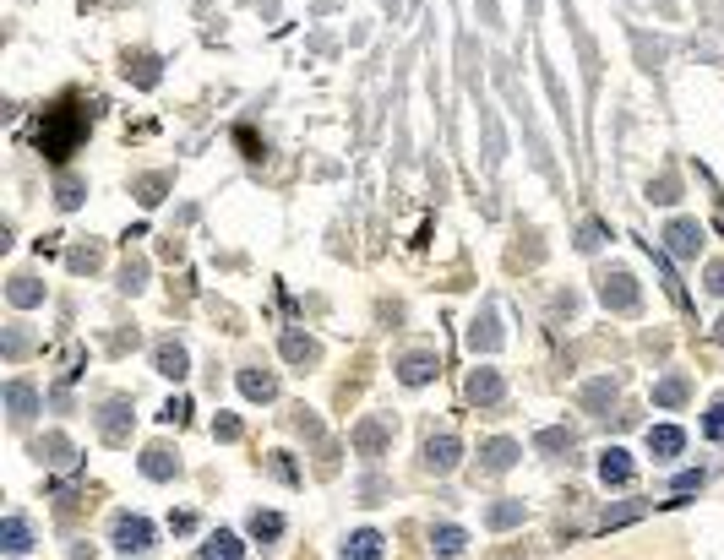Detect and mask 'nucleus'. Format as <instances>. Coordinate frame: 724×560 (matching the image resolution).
I'll return each instance as SVG.
<instances>
[{
    "label": "nucleus",
    "mask_w": 724,
    "mask_h": 560,
    "mask_svg": "<svg viewBox=\"0 0 724 560\" xmlns=\"http://www.w3.org/2000/svg\"><path fill=\"white\" fill-rule=\"evenodd\" d=\"M196 560H245V544H240L229 528H218V533H208V539H202Z\"/></svg>",
    "instance_id": "nucleus-10"
},
{
    "label": "nucleus",
    "mask_w": 724,
    "mask_h": 560,
    "mask_svg": "<svg viewBox=\"0 0 724 560\" xmlns=\"http://www.w3.org/2000/svg\"><path fill=\"white\" fill-rule=\"evenodd\" d=\"M251 539H261V544H273V539H284V517L278 512H251Z\"/></svg>",
    "instance_id": "nucleus-23"
},
{
    "label": "nucleus",
    "mask_w": 724,
    "mask_h": 560,
    "mask_svg": "<svg viewBox=\"0 0 724 560\" xmlns=\"http://www.w3.org/2000/svg\"><path fill=\"white\" fill-rule=\"evenodd\" d=\"M109 539H115V549H120V555L142 560V555H153V544H158V528H153L148 517H131V512H120Z\"/></svg>",
    "instance_id": "nucleus-2"
},
{
    "label": "nucleus",
    "mask_w": 724,
    "mask_h": 560,
    "mask_svg": "<svg viewBox=\"0 0 724 560\" xmlns=\"http://www.w3.org/2000/svg\"><path fill=\"white\" fill-rule=\"evenodd\" d=\"M153 365H158V376H169V381H185V376H191V354H185L175 337H164V343H158Z\"/></svg>",
    "instance_id": "nucleus-9"
},
{
    "label": "nucleus",
    "mask_w": 724,
    "mask_h": 560,
    "mask_svg": "<svg viewBox=\"0 0 724 560\" xmlns=\"http://www.w3.org/2000/svg\"><path fill=\"white\" fill-rule=\"evenodd\" d=\"M240 392H245L251 403H273V397H278V381H273L268 370L251 365V370H240Z\"/></svg>",
    "instance_id": "nucleus-16"
},
{
    "label": "nucleus",
    "mask_w": 724,
    "mask_h": 560,
    "mask_svg": "<svg viewBox=\"0 0 724 560\" xmlns=\"http://www.w3.org/2000/svg\"><path fill=\"white\" fill-rule=\"evenodd\" d=\"M213 441H240V419L234 413H218L213 419Z\"/></svg>",
    "instance_id": "nucleus-34"
},
{
    "label": "nucleus",
    "mask_w": 724,
    "mask_h": 560,
    "mask_svg": "<svg viewBox=\"0 0 724 560\" xmlns=\"http://www.w3.org/2000/svg\"><path fill=\"white\" fill-rule=\"evenodd\" d=\"M98 436H104L109 446H125V441H131V403H125V397H109V403H104Z\"/></svg>",
    "instance_id": "nucleus-4"
},
{
    "label": "nucleus",
    "mask_w": 724,
    "mask_h": 560,
    "mask_svg": "<svg viewBox=\"0 0 724 560\" xmlns=\"http://www.w3.org/2000/svg\"><path fill=\"white\" fill-rule=\"evenodd\" d=\"M501 392H507V386H501L496 370H474V376H469V403L490 408V403H501Z\"/></svg>",
    "instance_id": "nucleus-17"
},
{
    "label": "nucleus",
    "mask_w": 724,
    "mask_h": 560,
    "mask_svg": "<svg viewBox=\"0 0 724 560\" xmlns=\"http://www.w3.org/2000/svg\"><path fill=\"white\" fill-rule=\"evenodd\" d=\"M572 441H577V436H572L566 425H550V430H540V436H534V452L556 457V452H572Z\"/></svg>",
    "instance_id": "nucleus-24"
},
{
    "label": "nucleus",
    "mask_w": 724,
    "mask_h": 560,
    "mask_svg": "<svg viewBox=\"0 0 724 560\" xmlns=\"http://www.w3.org/2000/svg\"><path fill=\"white\" fill-rule=\"evenodd\" d=\"M583 403H588V408H594V413H605V408L616 403V381H594V386H588V392H583Z\"/></svg>",
    "instance_id": "nucleus-30"
},
{
    "label": "nucleus",
    "mask_w": 724,
    "mask_h": 560,
    "mask_svg": "<svg viewBox=\"0 0 724 560\" xmlns=\"http://www.w3.org/2000/svg\"><path fill=\"white\" fill-rule=\"evenodd\" d=\"M523 517H529V506H523V501H496V506L485 512V528H496V533H507V528H517Z\"/></svg>",
    "instance_id": "nucleus-19"
},
{
    "label": "nucleus",
    "mask_w": 724,
    "mask_h": 560,
    "mask_svg": "<svg viewBox=\"0 0 724 560\" xmlns=\"http://www.w3.org/2000/svg\"><path fill=\"white\" fill-rule=\"evenodd\" d=\"M0 549H6V555H28L33 549V528H28V517H6V522H0Z\"/></svg>",
    "instance_id": "nucleus-13"
},
{
    "label": "nucleus",
    "mask_w": 724,
    "mask_h": 560,
    "mask_svg": "<svg viewBox=\"0 0 724 560\" xmlns=\"http://www.w3.org/2000/svg\"><path fill=\"white\" fill-rule=\"evenodd\" d=\"M88 120H93V109H77V104L49 109V115H44V125H38V148H44L55 164H65V158L77 153V142L88 136Z\"/></svg>",
    "instance_id": "nucleus-1"
},
{
    "label": "nucleus",
    "mask_w": 724,
    "mask_h": 560,
    "mask_svg": "<svg viewBox=\"0 0 724 560\" xmlns=\"http://www.w3.org/2000/svg\"><path fill=\"white\" fill-rule=\"evenodd\" d=\"M6 403H12V419H17V425H28L33 408H38V392H33L28 381H12V386H6Z\"/></svg>",
    "instance_id": "nucleus-18"
},
{
    "label": "nucleus",
    "mask_w": 724,
    "mask_h": 560,
    "mask_svg": "<svg viewBox=\"0 0 724 560\" xmlns=\"http://www.w3.org/2000/svg\"><path fill=\"white\" fill-rule=\"evenodd\" d=\"M381 533L376 528H360V533H349L344 544H338V560H381Z\"/></svg>",
    "instance_id": "nucleus-8"
},
{
    "label": "nucleus",
    "mask_w": 724,
    "mask_h": 560,
    "mask_svg": "<svg viewBox=\"0 0 724 560\" xmlns=\"http://www.w3.org/2000/svg\"><path fill=\"white\" fill-rule=\"evenodd\" d=\"M360 496H365V506H376V496H387V484H381V479H365Z\"/></svg>",
    "instance_id": "nucleus-38"
},
{
    "label": "nucleus",
    "mask_w": 724,
    "mask_h": 560,
    "mask_svg": "<svg viewBox=\"0 0 724 560\" xmlns=\"http://www.w3.org/2000/svg\"><path fill=\"white\" fill-rule=\"evenodd\" d=\"M665 240H670V256H697V245H703V229H697L692 218H676V224L665 229Z\"/></svg>",
    "instance_id": "nucleus-15"
},
{
    "label": "nucleus",
    "mask_w": 724,
    "mask_h": 560,
    "mask_svg": "<svg viewBox=\"0 0 724 560\" xmlns=\"http://www.w3.org/2000/svg\"><path fill=\"white\" fill-rule=\"evenodd\" d=\"M708 484V473L703 468H686V473H676V496H692V489H703Z\"/></svg>",
    "instance_id": "nucleus-35"
},
{
    "label": "nucleus",
    "mask_w": 724,
    "mask_h": 560,
    "mask_svg": "<svg viewBox=\"0 0 724 560\" xmlns=\"http://www.w3.org/2000/svg\"><path fill=\"white\" fill-rule=\"evenodd\" d=\"M158 419H164V425H185V419H191V397H169Z\"/></svg>",
    "instance_id": "nucleus-32"
},
{
    "label": "nucleus",
    "mask_w": 724,
    "mask_h": 560,
    "mask_svg": "<svg viewBox=\"0 0 724 560\" xmlns=\"http://www.w3.org/2000/svg\"><path fill=\"white\" fill-rule=\"evenodd\" d=\"M708 289H713V294H724V261H713V267H708Z\"/></svg>",
    "instance_id": "nucleus-41"
},
{
    "label": "nucleus",
    "mask_w": 724,
    "mask_h": 560,
    "mask_svg": "<svg viewBox=\"0 0 724 560\" xmlns=\"http://www.w3.org/2000/svg\"><path fill=\"white\" fill-rule=\"evenodd\" d=\"M517 457H523V446H517V441H507V436H496V441H485V446H480V468H485V473H507Z\"/></svg>",
    "instance_id": "nucleus-7"
},
{
    "label": "nucleus",
    "mask_w": 724,
    "mask_h": 560,
    "mask_svg": "<svg viewBox=\"0 0 724 560\" xmlns=\"http://www.w3.org/2000/svg\"><path fill=\"white\" fill-rule=\"evenodd\" d=\"M164 191H169V174H148V180H137L142 207H158V201H164Z\"/></svg>",
    "instance_id": "nucleus-29"
},
{
    "label": "nucleus",
    "mask_w": 724,
    "mask_h": 560,
    "mask_svg": "<svg viewBox=\"0 0 724 560\" xmlns=\"http://www.w3.org/2000/svg\"><path fill=\"white\" fill-rule=\"evenodd\" d=\"M38 457L55 462V468H65V462H72V441H65V436H44L38 441Z\"/></svg>",
    "instance_id": "nucleus-26"
},
{
    "label": "nucleus",
    "mask_w": 724,
    "mask_h": 560,
    "mask_svg": "<svg viewBox=\"0 0 724 560\" xmlns=\"http://www.w3.org/2000/svg\"><path fill=\"white\" fill-rule=\"evenodd\" d=\"M469 343H474V348H496V316H490V310H485V321H474Z\"/></svg>",
    "instance_id": "nucleus-31"
},
{
    "label": "nucleus",
    "mask_w": 724,
    "mask_h": 560,
    "mask_svg": "<svg viewBox=\"0 0 724 560\" xmlns=\"http://www.w3.org/2000/svg\"><path fill=\"white\" fill-rule=\"evenodd\" d=\"M686 392H692V381H686V376H665V381H653V403H660V408H681V403H686Z\"/></svg>",
    "instance_id": "nucleus-22"
},
{
    "label": "nucleus",
    "mask_w": 724,
    "mask_h": 560,
    "mask_svg": "<svg viewBox=\"0 0 724 560\" xmlns=\"http://www.w3.org/2000/svg\"><path fill=\"white\" fill-rule=\"evenodd\" d=\"M648 452L653 457H681L686 452V430L681 425H648Z\"/></svg>",
    "instance_id": "nucleus-11"
},
{
    "label": "nucleus",
    "mask_w": 724,
    "mask_h": 560,
    "mask_svg": "<svg viewBox=\"0 0 724 560\" xmlns=\"http://www.w3.org/2000/svg\"><path fill=\"white\" fill-rule=\"evenodd\" d=\"M142 473H148V479H175V473H180V457L164 452V446H148V452H142Z\"/></svg>",
    "instance_id": "nucleus-21"
},
{
    "label": "nucleus",
    "mask_w": 724,
    "mask_h": 560,
    "mask_svg": "<svg viewBox=\"0 0 724 560\" xmlns=\"http://www.w3.org/2000/svg\"><path fill=\"white\" fill-rule=\"evenodd\" d=\"M55 201L72 213V207H82V180L77 174H60V185H55Z\"/></svg>",
    "instance_id": "nucleus-28"
},
{
    "label": "nucleus",
    "mask_w": 724,
    "mask_h": 560,
    "mask_svg": "<svg viewBox=\"0 0 724 560\" xmlns=\"http://www.w3.org/2000/svg\"><path fill=\"white\" fill-rule=\"evenodd\" d=\"M600 300H605V310H616V316H632L637 310V300H643V289H637V277L632 272H605L600 277Z\"/></svg>",
    "instance_id": "nucleus-3"
},
{
    "label": "nucleus",
    "mask_w": 724,
    "mask_h": 560,
    "mask_svg": "<svg viewBox=\"0 0 724 560\" xmlns=\"http://www.w3.org/2000/svg\"><path fill=\"white\" fill-rule=\"evenodd\" d=\"M273 473H278V479H289V484H294V462H289V457H284V452H278V457H273Z\"/></svg>",
    "instance_id": "nucleus-42"
},
{
    "label": "nucleus",
    "mask_w": 724,
    "mask_h": 560,
    "mask_svg": "<svg viewBox=\"0 0 724 560\" xmlns=\"http://www.w3.org/2000/svg\"><path fill=\"white\" fill-rule=\"evenodd\" d=\"M430 376H436V354H409V360L398 365V381H404V386H425Z\"/></svg>",
    "instance_id": "nucleus-20"
},
{
    "label": "nucleus",
    "mask_w": 724,
    "mask_h": 560,
    "mask_svg": "<svg viewBox=\"0 0 724 560\" xmlns=\"http://www.w3.org/2000/svg\"><path fill=\"white\" fill-rule=\"evenodd\" d=\"M137 82H142V88L158 82V60H153V55H137Z\"/></svg>",
    "instance_id": "nucleus-37"
},
{
    "label": "nucleus",
    "mask_w": 724,
    "mask_h": 560,
    "mask_svg": "<svg viewBox=\"0 0 724 560\" xmlns=\"http://www.w3.org/2000/svg\"><path fill=\"white\" fill-rule=\"evenodd\" d=\"M6 294H12V305H22V310H28V305H38V300H44V289H38V284H33V277H12V289H6Z\"/></svg>",
    "instance_id": "nucleus-27"
},
{
    "label": "nucleus",
    "mask_w": 724,
    "mask_h": 560,
    "mask_svg": "<svg viewBox=\"0 0 724 560\" xmlns=\"http://www.w3.org/2000/svg\"><path fill=\"white\" fill-rule=\"evenodd\" d=\"M600 240H605V224H583V234H577V250H600Z\"/></svg>",
    "instance_id": "nucleus-36"
},
{
    "label": "nucleus",
    "mask_w": 724,
    "mask_h": 560,
    "mask_svg": "<svg viewBox=\"0 0 724 560\" xmlns=\"http://www.w3.org/2000/svg\"><path fill=\"white\" fill-rule=\"evenodd\" d=\"M648 196H653V201H676V180H670V174H665V180H660V185H653V191H648Z\"/></svg>",
    "instance_id": "nucleus-39"
},
{
    "label": "nucleus",
    "mask_w": 724,
    "mask_h": 560,
    "mask_svg": "<svg viewBox=\"0 0 724 560\" xmlns=\"http://www.w3.org/2000/svg\"><path fill=\"white\" fill-rule=\"evenodd\" d=\"M457 457H464V441H457V436H430L420 462H425V473H452Z\"/></svg>",
    "instance_id": "nucleus-5"
},
{
    "label": "nucleus",
    "mask_w": 724,
    "mask_h": 560,
    "mask_svg": "<svg viewBox=\"0 0 724 560\" xmlns=\"http://www.w3.org/2000/svg\"><path fill=\"white\" fill-rule=\"evenodd\" d=\"M284 360H289V365H311V360H316V343H311L305 332H284Z\"/></svg>",
    "instance_id": "nucleus-25"
},
{
    "label": "nucleus",
    "mask_w": 724,
    "mask_h": 560,
    "mask_svg": "<svg viewBox=\"0 0 724 560\" xmlns=\"http://www.w3.org/2000/svg\"><path fill=\"white\" fill-rule=\"evenodd\" d=\"M430 549H436L441 560H457V555L469 549V533L457 528V522H441V528H430Z\"/></svg>",
    "instance_id": "nucleus-14"
},
{
    "label": "nucleus",
    "mask_w": 724,
    "mask_h": 560,
    "mask_svg": "<svg viewBox=\"0 0 724 560\" xmlns=\"http://www.w3.org/2000/svg\"><path fill=\"white\" fill-rule=\"evenodd\" d=\"M632 473H637V468H632V452H621V446H605V452H600V479H605V484L621 489V484H632Z\"/></svg>",
    "instance_id": "nucleus-12"
},
{
    "label": "nucleus",
    "mask_w": 724,
    "mask_h": 560,
    "mask_svg": "<svg viewBox=\"0 0 724 560\" xmlns=\"http://www.w3.org/2000/svg\"><path fill=\"white\" fill-rule=\"evenodd\" d=\"M191 528H196V517H191V512H175V517H169V533H191Z\"/></svg>",
    "instance_id": "nucleus-40"
},
{
    "label": "nucleus",
    "mask_w": 724,
    "mask_h": 560,
    "mask_svg": "<svg viewBox=\"0 0 724 560\" xmlns=\"http://www.w3.org/2000/svg\"><path fill=\"white\" fill-rule=\"evenodd\" d=\"M713 337H719V343H724V321H719V332H713Z\"/></svg>",
    "instance_id": "nucleus-43"
},
{
    "label": "nucleus",
    "mask_w": 724,
    "mask_h": 560,
    "mask_svg": "<svg viewBox=\"0 0 724 560\" xmlns=\"http://www.w3.org/2000/svg\"><path fill=\"white\" fill-rule=\"evenodd\" d=\"M703 436H708V441H724V397L708 408V419H703Z\"/></svg>",
    "instance_id": "nucleus-33"
},
{
    "label": "nucleus",
    "mask_w": 724,
    "mask_h": 560,
    "mask_svg": "<svg viewBox=\"0 0 724 560\" xmlns=\"http://www.w3.org/2000/svg\"><path fill=\"white\" fill-rule=\"evenodd\" d=\"M387 441H392V419H381V413H376V419H365V425L354 430V452H360V457H381V452H387Z\"/></svg>",
    "instance_id": "nucleus-6"
}]
</instances>
